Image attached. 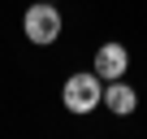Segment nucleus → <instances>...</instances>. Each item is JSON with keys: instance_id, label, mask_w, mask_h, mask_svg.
<instances>
[{"instance_id": "obj_1", "label": "nucleus", "mask_w": 147, "mask_h": 139, "mask_svg": "<svg viewBox=\"0 0 147 139\" xmlns=\"http://www.w3.org/2000/svg\"><path fill=\"white\" fill-rule=\"evenodd\" d=\"M22 31H26V39L39 44V48L56 44V39H61V9H56V0H39V5H30L26 18H22Z\"/></svg>"}, {"instance_id": "obj_2", "label": "nucleus", "mask_w": 147, "mask_h": 139, "mask_svg": "<svg viewBox=\"0 0 147 139\" xmlns=\"http://www.w3.org/2000/svg\"><path fill=\"white\" fill-rule=\"evenodd\" d=\"M61 100H65L69 113H91V109L104 104V78L95 74V70H91V74H69Z\"/></svg>"}, {"instance_id": "obj_4", "label": "nucleus", "mask_w": 147, "mask_h": 139, "mask_svg": "<svg viewBox=\"0 0 147 139\" xmlns=\"http://www.w3.org/2000/svg\"><path fill=\"white\" fill-rule=\"evenodd\" d=\"M104 104H108V113L130 117V113H134V104H138V96H134V87H130V83L113 78V83H104Z\"/></svg>"}, {"instance_id": "obj_3", "label": "nucleus", "mask_w": 147, "mask_h": 139, "mask_svg": "<svg viewBox=\"0 0 147 139\" xmlns=\"http://www.w3.org/2000/svg\"><path fill=\"white\" fill-rule=\"evenodd\" d=\"M125 65H130V52H125L121 44H104V48L95 52V74H100L104 83L121 78V74H125Z\"/></svg>"}]
</instances>
